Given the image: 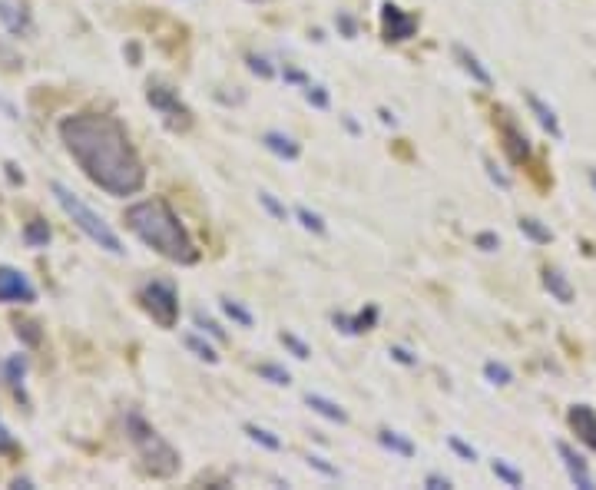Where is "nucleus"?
Listing matches in <instances>:
<instances>
[{
  "instance_id": "nucleus-1",
  "label": "nucleus",
  "mask_w": 596,
  "mask_h": 490,
  "mask_svg": "<svg viewBox=\"0 0 596 490\" xmlns=\"http://www.w3.org/2000/svg\"><path fill=\"white\" fill-rule=\"evenodd\" d=\"M60 139L83 176L110 196H136L146 182L126 126L106 113H76L60 123Z\"/></svg>"
},
{
  "instance_id": "nucleus-2",
  "label": "nucleus",
  "mask_w": 596,
  "mask_h": 490,
  "mask_svg": "<svg viewBox=\"0 0 596 490\" xmlns=\"http://www.w3.org/2000/svg\"><path fill=\"white\" fill-rule=\"evenodd\" d=\"M126 226L136 239L146 242L150 249H156L169 262H179V265L199 262L196 242H192V236L182 226V219L173 212V206L166 199L133 202L126 209Z\"/></svg>"
},
{
  "instance_id": "nucleus-3",
  "label": "nucleus",
  "mask_w": 596,
  "mask_h": 490,
  "mask_svg": "<svg viewBox=\"0 0 596 490\" xmlns=\"http://www.w3.org/2000/svg\"><path fill=\"white\" fill-rule=\"evenodd\" d=\"M126 434H129V440H133L136 454H140L146 474L166 480L179 470V464H182V461H179V451L159 434V431L152 428V424H146L140 415H126Z\"/></svg>"
},
{
  "instance_id": "nucleus-4",
  "label": "nucleus",
  "mask_w": 596,
  "mask_h": 490,
  "mask_svg": "<svg viewBox=\"0 0 596 490\" xmlns=\"http://www.w3.org/2000/svg\"><path fill=\"white\" fill-rule=\"evenodd\" d=\"M53 196H57V202H60V209H64L70 219H73V226L87 236L89 242H96L100 249H106L110 255H123V242H119V236H116L113 229L103 222V215H96L93 209H89L87 202L80 199V196H73L70 189L64 186V182H53Z\"/></svg>"
},
{
  "instance_id": "nucleus-5",
  "label": "nucleus",
  "mask_w": 596,
  "mask_h": 490,
  "mask_svg": "<svg viewBox=\"0 0 596 490\" xmlns=\"http://www.w3.org/2000/svg\"><path fill=\"white\" fill-rule=\"evenodd\" d=\"M143 305H146V312L152 315V322L163 328H176L179 322V298H176V289L169 285V282H150V285H143L140 291Z\"/></svg>"
},
{
  "instance_id": "nucleus-6",
  "label": "nucleus",
  "mask_w": 596,
  "mask_h": 490,
  "mask_svg": "<svg viewBox=\"0 0 596 490\" xmlns=\"http://www.w3.org/2000/svg\"><path fill=\"white\" fill-rule=\"evenodd\" d=\"M146 100H150L152 110H159V113L166 116V123L173 126V129H189L192 123V113L189 106L176 96V89L163 87V83H150V89H146Z\"/></svg>"
},
{
  "instance_id": "nucleus-7",
  "label": "nucleus",
  "mask_w": 596,
  "mask_h": 490,
  "mask_svg": "<svg viewBox=\"0 0 596 490\" xmlns=\"http://www.w3.org/2000/svg\"><path fill=\"white\" fill-rule=\"evenodd\" d=\"M381 30H384V40H411L414 30H418V17L414 13H405L398 3H384L381 7Z\"/></svg>"
},
{
  "instance_id": "nucleus-8",
  "label": "nucleus",
  "mask_w": 596,
  "mask_h": 490,
  "mask_svg": "<svg viewBox=\"0 0 596 490\" xmlns=\"http://www.w3.org/2000/svg\"><path fill=\"white\" fill-rule=\"evenodd\" d=\"M37 298V289L27 282L24 272H17V268H10V265H0V302L7 305H27Z\"/></svg>"
},
{
  "instance_id": "nucleus-9",
  "label": "nucleus",
  "mask_w": 596,
  "mask_h": 490,
  "mask_svg": "<svg viewBox=\"0 0 596 490\" xmlns=\"http://www.w3.org/2000/svg\"><path fill=\"white\" fill-rule=\"evenodd\" d=\"M567 421H570V428L576 431V438L583 440L590 451H596V411L593 408H590V404H573Z\"/></svg>"
},
{
  "instance_id": "nucleus-10",
  "label": "nucleus",
  "mask_w": 596,
  "mask_h": 490,
  "mask_svg": "<svg viewBox=\"0 0 596 490\" xmlns=\"http://www.w3.org/2000/svg\"><path fill=\"white\" fill-rule=\"evenodd\" d=\"M0 20L3 27L10 30L13 37H20V34H30V13L20 0H0Z\"/></svg>"
},
{
  "instance_id": "nucleus-11",
  "label": "nucleus",
  "mask_w": 596,
  "mask_h": 490,
  "mask_svg": "<svg viewBox=\"0 0 596 490\" xmlns=\"http://www.w3.org/2000/svg\"><path fill=\"white\" fill-rule=\"evenodd\" d=\"M557 451H560V457H563L567 470H570L573 484H576V487H583V490H593L596 484H593V477H590V470H586V461H583V457L573 451L570 444H557Z\"/></svg>"
},
{
  "instance_id": "nucleus-12",
  "label": "nucleus",
  "mask_w": 596,
  "mask_h": 490,
  "mask_svg": "<svg viewBox=\"0 0 596 490\" xmlns=\"http://www.w3.org/2000/svg\"><path fill=\"white\" fill-rule=\"evenodd\" d=\"M454 57H457V63H460V70L474 76V80H477L481 87H490V83H494L490 70H487V66H484V63L477 60V57H474L467 47H460V43H457V47H454Z\"/></svg>"
},
{
  "instance_id": "nucleus-13",
  "label": "nucleus",
  "mask_w": 596,
  "mask_h": 490,
  "mask_svg": "<svg viewBox=\"0 0 596 490\" xmlns=\"http://www.w3.org/2000/svg\"><path fill=\"white\" fill-rule=\"evenodd\" d=\"M378 322V308L371 305L368 312H358L355 318H348V315H335V325L342 328L344 335H361V331H371Z\"/></svg>"
},
{
  "instance_id": "nucleus-14",
  "label": "nucleus",
  "mask_w": 596,
  "mask_h": 490,
  "mask_svg": "<svg viewBox=\"0 0 596 490\" xmlns=\"http://www.w3.org/2000/svg\"><path fill=\"white\" fill-rule=\"evenodd\" d=\"M262 143H266V146L275 152V156H282V159H298V156H302V146H298L292 136L275 133V129H272V133H266V136H262Z\"/></svg>"
},
{
  "instance_id": "nucleus-15",
  "label": "nucleus",
  "mask_w": 596,
  "mask_h": 490,
  "mask_svg": "<svg viewBox=\"0 0 596 490\" xmlns=\"http://www.w3.org/2000/svg\"><path fill=\"white\" fill-rule=\"evenodd\" d=\"M544 285H546V291H550L557 302H563V305L573 302V285L567 282V275H563L560 268H546V272H544Z\"/></svg>"
},
{
  "instance_id": "nucleus-16",
  "label": "nucleus",
  "mask_w": 596,
  "mask_h": 490,
  "mask_svg": "<svg viewBox=\"0 0 596 490\" xmlns=\"http://www.w3.org/2000/svg\"><path fill=\"white\" fill-rule=\"evenodd\" d=\"M305 404L315 411V415L328 417V421H335V424H348V415H344L342 408L335 401H328V398H321V394H305Z\"/></svg>"
},
{
  "instance_id": "nucleus-17",
  "label": "nucleus",
  "mask_w": 596,
  "mask_h": 490,
  "mask_svg": "<svg viewBox=\"0 0 596 490\" xmlns=\"http://www.w3.org/2000/svg\"><path fill=\"white\" fill-rule=\"evenodd\" d=\"M527 103H530V110L537 113L540 126H544V129H550L557 139H563V129H560V123H557V113H553V110H550V106H546V103L540 100L537 93H527Z\"/></svg>"
},
{
  "instance_id": "nucleus-18",
  "label": "nucleus",
  "mask_w": 596,
  "mask_h": 490,
  "mask_svg": "<svg viewBox=\"0 0 596 490\" xmlns=\"http://www.w3.org/2000/svg\"><path fill=\"white\" fill-rule=\"evenodd\" d=\"M504 139H507L504 146H507V152L514 156V163H523V159L530 156V143H527V136H523L517 126H510V123L504 126Z\"/></svg>"
},
{
  "instance_id": "nucleus-19",
  "label": "nucleus",
  "mask_w": 596,
  "mask_h": 490,
  "mask_svg": "<svg viewBox=\"0 0 596 490\" xmlns=\"http://www.w3.org/2000/svg\"><path fill=\"white\" fill-rule=\"evenodd\" d=\"M24 375H27V361L20 358V354H10L7 361H0V377H3L10 388H20Z\"/></svg>"
},
{
  "instance_id": "nucleus-20",
  "label": "nucleus",
  "mask_w": 596,
  "mask_h": 490,
  "mask_svg": "<svg viewBox=\"0 0 596 490\" xmlns=\"http://www.w3.org/2000/svg\"><path fill=\"white\" fill-rule=\"evenodd\" d=\"M521 232L530 242H537V245H546V242L553 239V232H550V229H546L540 219H530V215H523V219H521Z\"/></svg>"
},
{
  "instance_id": "nucleus-21",
  "label": "nucleus",
  "mask_w": 596,
  "mask_h": 490,
  "mask_svg": "<svg viewBox=\"0 0 596 490\" xmlns=\"http://www.w3.org/2000/svg\"><path fill=\"white\" fill-rule=\"evenodd\" d=\"M378 440L388 447V451L401 454V457H414V444H411V440H405L401 434H394V431H381Z\"/></svg>"
},
{
  "instance_id": "nucleus-22",
  "label": "nucleus",
  "mask_w": 596,
  "mask_h": 490,
  "mask_svg": "<svg viewBox=\"0 0 596 490\" xmlns=\"http://www.w3.org/2000/svg\"><path fill=\"white\" fill-rule=\"evenodd\" d=\"M245 434L255 440V444H262V447H268V451H282V440L272 434V431H266V428H259V424H245Z\"/></svg>"
},
{
  "instance_id": "nucleus-23",
  "label": "nucleus",
  "mask_w": 596,
  "mask_h": 490,
  "mask_svg": "<svg viewBox=\"0 0 596 490\" xmlns=\"http://www.w3.org/2000/svg\"><path fill=\"white\" fill-rule=\"evenodd\" d=\"M186 348H189V352H196V358H203V361H209V365H216L219 361V354H216V348H212V345H205L203 338H196V335H186Z\"/></svg>"
},
{
  "instance_id": "nucleus-24",
  "label": "nucleus",
  "mask_w": 596,
  "mask_h": 490,
  "mask_svg": "<svg viewBox=\"0 0 596 490\" xmlns=\"http://www.w3.org/2000/svg\"><path fill=\"white\" fill-rule=\"evenodd\" d=\"M295 215L302 219V226L308 229V232H315V236H325V232H328V226H325V219H321L318 212H308L305 206H298V209H295Z\"/></svg>"
},
{
  "instance_id": "nucleus-25",
  "label": "nucleus",
  "mask_w": 596,
  "mask_h": 490,
  "mask_svg": "<svg viewBox=\"0 0 596 490\" xmlns=\"http://www.w3.org/2000/svg\"><path fill=\"white\" fill-rule=\"evenodd\" d=\"M222 312H226L232 322H239L242 328H252V312H249V308H242L239 302H232V298H222Z\"/></svg>"
},
{
  "instance_id": "nucleus-26",
  "label": "nucleus",
  "mask_w": 596,
  "mask_h": 490,
  "mask_svg": "<svg viewBox=\"0 0 596 490\" xmlns=\"http://www.w3.org/2000/svg\"><path fill=\"white\" fill-rule=\"evenodd\" d=\"M27 245H34V249H40V245H47L50 242V229H47V222H30L24 232Z\"/></svg>"
},
{
  "instance_id": "nucleus-27",
  "label": "nucleus",
  "mask_w": 596,
  "mask_h": 490,
  "mask_svg": "<svg viewBox=\"0 0 596 490\" xmlns=\"http://www.w3.org/2000/svg\"><path fill=\"white\" fill-rule=\"evenodd\" d=\"M484 375H487V381H490V384H510V381H514L510 368L507 365H497V361H487V365H484Z\"/></svg>"
},
{
  "instance_id": "nucleus-28",
  "label": "nucleus",
  "mask_w": 596,
  "mask_h": 490,
  "mask_svg": "<svg viewBox=\"0 0 596 490\" xmlns=\"http://www.w3.org/2000/svg\"><path fill=\"white\" fill-rule=\"evenodd\" d=\"M494 474L504 480L507 487H521V484H523V474H521V470H514V467L504 464V461H494Z\"/></svg>"
},
{
  "instance_id": "nucleus-29",
  "label": "nucleus",
  "mask_w": 596,
  "mask_h": 490,
  "mask_svg": "<svg viewBox=\"0 0 596 490\" xmlns=\"http://www.w3.org/2000/svg\"><path fill=\"white\" fill-rule=\"evenodd\" d=\"M279 341H282V345H285V348H289V352L295 354V358H302V361H305V358H308V354H312V348H308V345H305L302 338H295L292 331H282V335H279Z\"/></svg>"
},
{
  "instance_id": "nucleus-30",
  "label": "nucleus",
  "mask_w": 596,
  "mask_h": 490,
  "mask_svg": "<svg viewBox=\"0 0 596 490\" xmlns=\"http://www.w3.org/2000/svg\"><path fill=\"white\" fill-rule=\"evenodd\" d=\"M259 377H266V381H272V384H289L292 377H289V371L285 368H279V365H259Z\"/></svg>"
},
{
  "instance_id": "nucleus-31",
  "label": "nucleus",
  "mask_w": 596,
  "mask_h": 490,
  "mask_svg": "<svg viewBox=\"0 0 596 490\" xmlns=\"http://www.w3.org/2000/svg\"><path fill=\"white\" fill-rule=\"evenodd\" d=\"M259 202H262V206H266V209H268L272 215H275L279 222H285V219H289V209H285V206H282V202L275 199L272 192H259Z\"/></svg>"
},
{
  "instance_id": "nucleus-32",
  "label": "nucleus",
  "mask_w": 596,
  "mask_h": 490,
  "mask_svg": "<svg viewBox=\"0 0 596 490\" xmlns=\"http://www.w3.org/2000/svg\"><path fill=\"white\" fill-rule=\"evenodd\" d=\"M305 100L312 103V106H318V110H325L328 106V93H325V87H305Z\"/></svg>"
},
{
  "instance_id": "nucleus-33",
  "label": "nucleus",
  "mask_w": 596,
  "mask_h": 490,
  "mask_svg": "<svg viewBox=\"0 0 596 490\" xmlns=\"http://www.w3.org/2000/svg\"><path fill=\"white\" fill-rule=\"evenodd\" d=\"M196 325L203 328V331H209V335H212V338H219V341H226V331H222V328L216 325V322H212V318H205L203 312H196Z\"/></svg>"
},
{
  "instance_id": "nucleus-34",
  "label": "nucleus",
  "mask_w": 596,
  "mask_h": 490,
  "mask_svg": "<svg viewBox=\"0 0 596 490\" xmlns=\"http://www.w3.org/2000/svg\"><path fill=\"white\" fill-rule=\"evenodd\" d=\"M249 66H252V73L259 76H275V66H268V60H262V57H249Z\"/></svg>"
},
{
  "instance_id": "nucleus-35",
  "label": "nucleus",
  "mask_w": 596,
  "mask_h": 490,
  "mask_svg": "<svg viewBox=\"0 0 596 490\" xmlns=\"http://www.w3.org/2000/svg\"><path fill=\"white\" fill-rule=\"evenodd\" d=\"M484 166H487V173H490V179H494L497 186H500V189H510V179L504 176L500 169H497V166H494V159H484Z\"/></svg>"
},
{
  "instance_id": "nucleus-36",
  "label": "nucleus",
  "mask_w": 596,
  "mask_h": 490,
  "mask_svg": "<svg viewBox=\"0 0 596 490\" xmlns=\"http://www.w3.org/2000/svg\"><path fill=\"white\" fill-rule=\"evenodd\" d=\"M474 242H477V249H484V252H494L497 245H500V239H497L494 232H481Z\"/></svg>"
},
{
  "instance_id": "nucleus-37",
  "label": "nucleus",
  "mask_w": 596,
  "mask_h": 490,
  "mask_svg": "<svg viewBox=\"0 0 596 490\" xmlns=\"http://www.w3.org/2000/svg\"><path fill=\"white\" fill-rule=\"evenodd\" d=\"M391 358H394V361H401V365H407V368H411V365H418V358H414V354L407 352V348H398V345L391 348Z\"/></svg>"
},
{
  "instance_id": "nucleus-38",
  "label": "nucleus",
  "mask_w": 596,
  "mask_h": 490,
  "mask_svg": "<svg viewBox=\"0 0 596 490\" xmlns=\"http://www.w3.org/2000/svg\"><path fill=\"white\" fill-rule=\"evenodd\" d=\"M447 444H451V447H454V451L460 454L464 461H474V457H477V454H474V447H467V444H464V440H460V438H451V440H447Z\"/></svg>"
},
{
  "instance_id": "nucleus-39",
  "label": "nucleus",
  "mask_w": 596,
  "mask_h": 490,
  "mask_svg": "<svg viewBox=\"0 0 596 490\" xmlns=\"http://www.w3.org/2000/svg\"><path fill=\"white\" fill-rule=\"evenodd\" d=\"M424 484H428L431 490H447V487H451V480H447L444 474H428V477H424Z\"/></svg>"
},
{
  "instance_id": "nucleus-40",
  "label": "nucleus",
  "mask_w": 596,
  "mask_h": 490,
  "mask_svg": "<svg viewBox=\"0 0 596 490\" xmlns=\"http://www.w3.org/2000/svg\"><path fill=\"white\" fill-rule=\"evenodd\" d=\"M34 328H37V325H30V322H24V325L17 322V335H24V338L30 341V345H37V341H40V335H37V331H34Z\"/></svg>"
},
{
  "instance_id": "nucleus-41",
  "label": "nucleus",
  "mask_w": 596,
  "mask_h": 490,
  "mask_svg": "<svg viewBox=\"0 0 596 490\" xmlns=\"http://www.w3.org/2000/svg\"><path fill=\"white\" fill-rule=\"evenodd\" d=\"M308 464H312V467H318V470H321V474H328V477H338V470H335V467H331V464H325L321 457H308Z\"/></svg>"
},
{
  "instance_id": "nucleus-42",
  "label": "nucleus",
  "mask_w": 596,
  "mask_h": 490,
  "mask_svg": "<svg viewBox=\"0 0 596 490\" xmlns=\"http://www.w3.org/2000/svg\"><path fill=\"white\" fill-rule=\"evenodd\" d=\"M338 27L344 30V37H355V20H351V17H344L342 13V17H338Z\"/></svg>"
},
{
  "instance_id": "nucleus-43",
  "label": "nucleus",
  "mask_w": 596,
  "mask_h": 490,
  "mask_svg": "<svg viewBox=\"0 0 596 490\" xmlns=\"http://www.w3.org/2000/svg\"><path fill=\"white\" fill-rule=\"evenodd\" d=\"M0 451H13V440H10V434H7L3 424H0Z\"/></svg>"
},
{
  "instance_id": "nucleus-44",
  "label": "nucleus",
  "mask_w": 596,
  "mask_h": 490,
  "mask_svg": "<svg viewBox=\"0 0 596 490\" xmlns=\"http://www.w3.org/2000/svg\"><path fill=\"white\" fill-rule=\"evenodd\" d=\"M590 179H593V186H596V169H593V173H590Z\"/></svg>"
}]
</instances>
